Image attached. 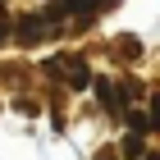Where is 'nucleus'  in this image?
<instances>
[{"label": "nucleus", "instance_id": "423d86ee", "mask_svg": "<svg viewBox=\"0 0 160 160\" xmlns=\"http://www.w3.org/2000/svg\"><path fill=\"white\" fill-rule=\"evenodd\" d=\"M147 123H151V133H160V92H151V114H147Z\"/></svg>", "mask_w": 160, "mask_h": 160}, {"label": "nucleus", "instance_id": "0eeeda50", "mask_svg": "<svg viewBox=\"0 0 160 160\" xmlns=\"http://www.w3.org/2000/svg\"><path fill=\"white\" fill-rule=\"evenodd\" d=\"M147 160H160V156H147Z\"/></svg>", "mask_w": 160, "mask_h": 160}, {"label": "nucleus", "instance_id": "f257e3e1", "mask_svg": "<svg viewBox=\"0 0 160 160\" xmlns=\"http://www.w3.org/2000/svg\"><path fill=\"white\" fill-rule=\"evenodd\" d=\"M64 28L50 18L46 9H32V14H18L14 18V46H23V50H32V46H46V41H55Z\"/></svg>", "mask_w": 160, "mask_h": 160}, {"label": "nucleus", "instance_id": "f03ea898", "mask_svg": "<svg viewBox=\"0 0 160 160\" xmlns=\"http://www.w3.org/2000/svg\"><path fill=\"white\" fill-rule=\"evenodd\" d=\"M46 73H50V78H64V87H69V92L92 87V69H87L82 55H50V60H46Z\"/></svg>", "mask_w": 160, "mask_h": 160}, {"label": "nucleus", "instance_id": "20e7f679", "mask_svg": "<svg viewBox=\"0 0 160 160\" xmlns=\"http://www.w3.org/2000/svg\"><path fill=\"white\" fill-rule=\"evenodd\" d=\"M114 55H119V60H128V64H133L137 55H142V41H137V37H119V41H114Z\"/></svg>", "mask_w": 160, "mask_h": 160}, {"label": "nucleus", "instance_id": "6e6552de", "mask_svg": "<svg viewBox=\"0 0 160 160\" xmlns=\"http://www.w3.org/2000/svg\"><path fill=\"white\" fill-rule=\"evenodd\" d=\"M0 5H9V0H0Z\"/></svg>", "mask_w": 160, "mask_h": 160}, {"label": "nucleus", "instance_id": "7ed1b4c3", "mask_svg": "<svg viewBox=\"0 0 160 160\" xmlns=\"http://www.w3.org/2000/svg\"><path fill=\"white\" fill-rule=\"evenodd\" d=\"M92 87H96L101 110L110 114V119H123V96H119V87H114V78H92Z\"/></svg>", "mask_w": 160, "mask_h": 160}, {"label": "nucleus", "instance_id": "39448f33", "mask_svg": "<svg viewBox=\"0 0 160 160\" xmlns=\"http://www.w3.org/2000/svg\"><path fill=\"white\" fill-rule=\"evenodd\" d=\"M9 41H14V18H9L5 9H0V50L9 46Z\"/></svg>", "mask_w": 160, "mask_h": 160}]
</instances>
